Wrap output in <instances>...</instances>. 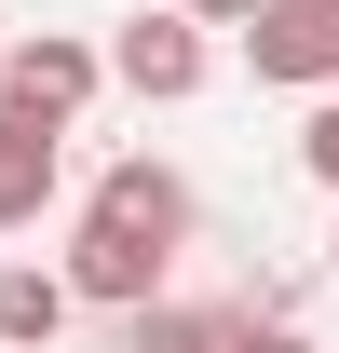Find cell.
Returning a JSON list of instances; mask_svg holds the SVG:
<instances>
[{"instance_id": "1", "label": "cell", "mask_w": 339, "mask_h": 353, "mask_svg": "<svg viewBox=\"0 0 339 353\" xmlns=\"http://www.w3.org/2000/svg\"><path fill=\"white\" fill-rule=\"evenodd\" d=\"M95 95H109L95 41H68V28H41V41H0V123H41V136H68Z\"/></svg>"}, {"instance_id": "2", "label": "cell", "mask_w": 339, "mask_h": 353, "mask_svg": "<svg viewBox=\"0 0 339 353\" xmlns=\"http://www.w3.org/2000/svg\"><path fill=\"white\" fill-rule=\"evenodd\" d=\"M163 272H176L163 245L82 218V231H68V259H54V285H68V312H150V299H163Z\"/></svg>"}, {"instance_id": "3", "label": "cell", "mask_w": 339, "mask_h": 353, "mask_svg": "<svg viewBox=\"0 0 339 353\" xmlns=\"http://www.w3.org/2000/svg\"><path fill=\"white\" fill-rule=\"evenodd\" d=\"M82 218H109V231H136V245H163V259H176L204 204H190V176H176V163H150V150H123V163H109V176L82 190Z\"/></svg>"}, {"instance_id": "4", "label": "cell", "mask_w": 339, "mask_h": 353, "mask_svg": "<svg viewBox=\"0 0 339 353\" xmlns=\"http://www.w3.org/2000/svg\"><path fill=\"white\" fill-rule=\"evenodd\" d=\"M95 68H109V82L123 95H150V109H176V95H204V28H190V14H123V41L95 54Z\"/></svg>"}, {"instance_id": "5", "label": "cell", "mask_w": 339, "mask_h": 353, "mask_svg": "<svg viewBox=\"0 0 339 353\" xmlns=\"http://www.w3.org/2000/svg\"><path fill=\"white\" fill-rule=\"evenodd\" d=\"M245 68L258 82H339V0H258L245 14Z\"/></svg>"}, {"instance_id": "6", "label": "cell", "mask_w": 339, "mask_h": 353, "mask_svg": "<svg viewBox=\"0 0 339 353\" xmlns=\"http://www.w3.org/2000/svg\"><path fill=\"white\" fill-rule=\"evenodd\" d=\"M68 340V285L41 259H0V353H54Z\"/></svg>"}, {"instance_id": "7", "label": "cell", "mask_w": 339, "mask_h": 353, "mask_svg": "<svg viewBox=\"0 0 339 353\" xmlns=\"http://www.w3.org/2000/svg\"><path fill=\"white\" fill-rule=\"evenodd\" d=\"M54 176H68V150H54L41 123H0V231H28L54 204Z\"/></svg>"}, {"instance_id": "8", "label": "cell", "mask_w": 339, "mask_h": 353, "mask_svg": "<svg viewBox=\"0 0 339 353\" xmlns=\"http://www.w3.org/2000/svg\"><path fill=\"white\" fill-rule=\"evenodd\" d=\"M123 353H217V312L204 299H150V312H123Z\"/></svg>"}, {"instance_id": "9", "label": "cell", "mask_w": 339, "mask_h": 353, "mask_svg": "<svg viewBox=\"0 0 339 353\" xmlns=\"http://www.w3.org/2000/svg\"><path fill=\"white\" fill-rule=\"evenodd\" d=\"M217 353H312V340H298L271 299H231V312H217Z\"/></svg>"}, {"instance_id": "10", "label": "cell", "mask_w": 339, "mask_h": 353, "mask_svg": "<svg viewBox=\"0 0 339 353\" xmlns=\"http://www.w3.org/2000/svg\"><path fill=\"white\" fill-rule=\"evenodd\" d=\"M298 163H312V176H326V190H339V82H326V109L298 123Z\"/></svg>"}, {"instance_id": "11", "label": "cell", "mask_w": 339, "mask_h": 353, "mask_svg": "<svg viewBox=\"0 0 339 353\" xmlns=\"http://www.w3.org/2000/svg\"><path fill=\"white\" fill-rule=\"evenodd\" d=\"M176 14H190V28H245L258 0H176Z\"/></svg>"}, {"instance_id": "12", "label": "cell", "mask_w": 339, "mask_h": 353, "mask_svg": "<svg viewBox=\"0 0 339 353\" xmlns=\"http://www.w3.org/2000/svg\"><path fill=\"white\" fill-rule=\"evenodd\" d=\"M326 272H339V231H326Z\"/></svg>"}, {"instance_id": "13", "label": "cell", "mask_w": 339, "mask_h": 353, "mask_svg": "<svg viewBox=\"0 0 339 353\" xmlns=\"http://www.w3.org/2000/svg\"><path fill=\"white\" fill-rule=\"evenodd\" d=\"M0 41H14V28H0Z\"/></svg>"}]
</instances>
